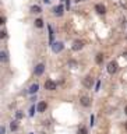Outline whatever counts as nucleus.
Masks as SVG:
<instances>
[{
  "label": "nucleus",
  "mask_w": 127,
  "mask_h": 134,
  "mask_svg": "<svg viewBox=\"0 0 127 134\" xmlns=\"http://www.w3.org/2000/svg\"><path fill=\"white\" fill-rule=\"evenodd\" d=\"M82 85H84L85 88H92V85H94V80H92V77L87 75V77L82 78Z\"/></svg>",
  "instance_id": "f257e3e1"
},
{
  "label": "nucleus",
  "mask_w": 127,
  "mask_h": 134,
  "mask_svg": "<svg viewBox=\"0 0 127 134\" xmlns=\"http://www.w3.org/2000/svg\"><path fill=\"white\" fill-rule=\"evenodd\" d=\"M117 71V63L116 62H109L108 63V73L109 74H115Z\"/></svg>",
  "instance_id": "f03ea898"
},
{
  "label": "nucleus",
  "mask_w": 127,
  "mask_h": 134,
  "mask_svg": "<svg viewBox=\"0 0 127 134\" xmlns=\"http://www.w3.org/2000/svg\"><path fill=\"white\" fill-rule=\"evenodd\" d=\"M56 82L52 81V80H46L45 81V89H48V91H55L56 89Z\"/></svg>",
  "instance_id": "7ed1b4c3"
},
{
  "label": "nucleus",
  "mask_w": 127,
  "mask_h": 134,
  "mask_svg": "<svg viewBox=\"0 0 127 134\" xmlns=\"http://www.w3.org/2000/svg\"><path fill=\"white\" fill-rule=\"evenodd\" d=\"M84 48V42L82 41H74L73 46H71V49L74 50V52H78V50H81Z\"/></svg>",
  "instance_id": "20e7f679"
},
{
  "label": "nucleus",
  "mask_w": 127,
  "mask_h": 134,
  "mask_svg": "<svg viewBox=\"0 0 127 134\" xmlns=\"http://www.w3.org/2000/svg\"><path fill=\"white\" fill-rule=\"evenodd\" d=\"M45 71V64L43 63H39L36 64L35 70H34V73H35V75H42V73Z\"/></svg>",
  "instance_id": "39448f33"
},
{
  "label": "nucleus",
  "mask_w": 127,
  "mask_h": 134,
  "mask_svg": "<svg viewBox=\"0 0 127 134\" xmlns=\"http://www.w3.org/2000/svg\"><path fill=\"white\" fill-rule=\"evenodd\" d=\"M63 48H64V45L62 42H55L52 45V49H53V52L55 53H59V52H62L63 50Z\"/></svg>",
  "instance_id": "423d86ee"
},
{
  "label": "nucleus",
  "mask_w": 127,
  "mask_h": 134,
  "mask_svg": "<svg viewBox=\"0 0 127 134\" xmlns=\"http://www.w3.org/2000/svg\"><path fill=\"white\" fill-rule=\"evenodd\" d=\"M80 103H81L82 106H85V108H88V106H91V99H89L88 96H81V98H80Z\"/></svg>",
  "instance_id": "0eeeda50"
},
{
  "label": "nucleus",
  "mask_w": 127,
  "mask_h": 134,
  "mask_svg": "<svg viewBox=\"0 0 127 134\" xmlns=\"http://www.w3.org/2000/svg\"><path fill=\"white\" fill-rule=\"evenodd\" d=\"M46 108H48V103L43 102V101H42V102H39V103H38V106H36V109H38V112H39V113H43V112L46 110Z\"/></svg>",
  "instance_id": "6e6552de"
},
{
  "label": "nucleus",
  "mask_w": 127,
  "mask_h": 134,
  "mask_svg": "<svg viewBox=\"0 0 127 134\" xmlns=\"http://www.w3.org/2000/svg\"><path fill=\"white\" fill-rule=\"evenodd\" d=\"M53 13H55V14L56 15H63V6H56V7L53 8Z\"/></svg>",
  "instance_id": "1a4fd4ad"
},
{
  "label": "nucleus",
  "mask_w": 127,
  "mask_h": 134,
  "mask_svg": "<svg viewBox=\"0 0 127 134\" xmlns=\"http://www.w3.org/2000/svg\"><path fill=\"white\" fill-rule=\"evenodd\" d=\"M95 10L98 11L99 14H105V13H106V8H105V6H103V4H96V6H95Z\"/></svg>",
  "instance_id": "9d476101"
},
{
  "label": "nucleus",
  "mask_w": 127,
  "mask_h": 134,
  "mask_svg": "<svg viewBox=\"0 0 127 134\" xmlns=\"http://www.w3.org/2000/svg\"><path fill=\"white\" fill-rule=\"evenodd\" d=\"M39 89V85L38 84H32L31 87H29V89H28V92L29 94H36V91Z\"/></svg>",
  "instance_id": "9b49d317"
},
{
  "label": "nucleus",
  "mask_w": 127,
  "mask_h": 134,
  "mask_svg": "<svg viewBox=\"0 0 127 134\" xmlns=\"http://www.w3.org/2000/svg\"><path fill=\"white\" fill-rule=\"evenodd\" d=\"M95 62H96L98 64H101V63L103 62V55H102V53H98V55H96V57H95Z\"/></svg>",
  "instance_id": "f8f14e48"
},
{
  "label": "nucleus",
  "mask_w": 127,
  "mask_h": 134,
  "mask_svg": "<svg viewBox=\"0 0 127 134\" xmlns=\"http://www.w3.org/2000/svg\"><path fill=\"white\" fill-rule=\"evenodd\" d=\"M77 134H88V130H87V127H80L77 131Z\"/></svg>",
  "instance_id": "ddd939ff"
},
{
  "label": "nucleus",
  "mask_w": 127,
  "mask_h": 134,
  "mask_svg": "<svg viewBox=\"0 0 127 134\" xmlns=\"http://www.w3.org/2000/svg\"><path fill=\"white\" fill-rule=\"evenodd\" d=\"M35 25L38 27V28H42V27H43V21L41 20V18H38V20H35Z\"/></svg>",
  "instance_id": "4468645a"
},
{
  "label": "nucleus",
  "mask_w": 127,
  "mask_h": 134,
  "mask_svg": "<svg viewBox=\"0 0 127 134\" xmlns=\"http://www.w3.org/2000/svg\"><path fill=\"white\" fill-rule=\"evenodd\" d=\"M31 11L32 13H41V7H39V6H32Z\"/></svg>",
  "instance_id": "2eb2a0df"
},
{
  "label": "nucleus",
  "mask_w": 127,
  "mask_h": 134,
  "mask_svg": "<svg viewBox=\"0 0 127 134\" xmlns=\"http://www.w3.org/2000/svg\"><path fill=\"white\" fill-rule=\"evenodd\" d=\"M10 129H11L13 131H15V130H17V129H18V126H17V122H13V123L10 124Z\"/></svg>",
  "instance_id": "dca6fc26"
},
{
  "label": "nucleus",
  "mask_w": 127,
  "mask_h": 134,
  "mask_svg": "<svg viewBox=\"0 0 127 134\" xmlns=\"http://www.w3.org/2000/svg\"><path fill=\"white\" fill-rule=\"evenodd\" d=\"M49 39H50V43L53 42V29L52 27H49Z\"/></svg>",
  "instance_id": "f3484780"
},
{
  "label": "nucleus",
  "mask_w": 127,
  "mask_h": 134,
  "mask_svg": "<svg viewBox=\"0 0 127 134\" xmlns=\"http://www.w3.org/2000/svg\"><path fill=\"white\" fill-rule=\"evenodd\" d=\"M1 59H3V62H7V55H6V52H1Z\"/></svg>",
  "instance_id": "a211bd4d"
},
{
  "label": "nucleus",
  "mask_w": 127,
  "mask_h": 134,
  "mask_svg": "<svg viewBox=\"0 0 127 134\" xmlns=\"http://www.w3.org/2000/svg\"><path fill=\"white\" fill-rule=\"evenodd\" d=\"M15 116H17V119H21V117H22V113L21 112H17V115H15Z\"/></svg>",
  "instance_id": "6ab92c4d"
},
{
  "label": "nucleus",
  "mask_w": 127,
  "mask_h": 134,
  "mask_svg": "<svg viewBox=\"0 0 127 134\" xmlns=\"http://www.w3.org/2000/svg\"><path fill=\"white\" fill-rule=\"evenodd\" d=\"M34 112H35V108L32 106V108H31V112H29V115H31V116H32V115H34Z\"/></svg>",
  "instance_id": "aec40b11"
},
{
  "label": "nucleus",
  "mask_w": 127,
  "mask_h": 134,
  "mask_svg": "<svg viewBox=\"0 0 127 134\" xmlns=\"http://www.w3.org/2000/svg\"><path fill=\"white\" fill-rule=\"evenodd\" d=\"M68 7H70V1L67 0V1H66V8H68Z\"/></svg>",
  "instance_id": "412c9836"
},
{
  "label": "nucleus",
  "mask_w": 127,
  "mask_h": 134,
  "mask_svg": "<svg viewBox=\"0 0 127 134\" xmlns=\"http://www.w3.org/2000/svg\"><path fill=\"white\" fill-rule=\"evenodd\" d=\"M0 133H1V134H4V133H6V129H4V127H1V130H0Z\"/></svg>",
  "instance_id": "4be33fe9"
},
{
  "label": "nucleus",
  "mask_w": 127,
  "mask_h": 134,
  "mask_svg": "<svg viewBox=\"0 0 127 134\" xmlns=\"http://www.w3.org/2000/svg\"><path fill=\"white\" fill-rule=\"evenodd\" d=\"M124 113H126V115H127V106H126V108H124Z\"/></svg>",
  "instance_id": "5701e85b"
},
{
  "label": "nucleus",
  "mask_w": 127,
  "mask_h": 134,
  "mask_svg": "<svg viewBox=\"0 0 127 134\" xmlns=\"http://www.w3.org/2000/svg\"><path fill=\"white\" fill-rule=\"evenodd\" d=\"M43 1H45V3H49V1H50V0H43Z\"/></svg>",
  "instance_id": "b1692460"
},
{
  "label": "nucleus",
  "mask_w": 127,
  "mask_h": 134,
  "mask_svg": "<svg viewBox=\"0 0 127 134\" xmlns=\"http://www.w3.org/2000/svg\"><path fill=\"white\" fill-rule=\"evenodd\" d=\"M124 127H126V130H127V122H126V123H124Z\"/></svg>",
  "instance_id": "393cba45"
},
{
  "label": "nucleus",
  "mask_w": 127,
  "mask_h": 134,
  "mask_svg": "<svg viewBox=\"0 0 127 134\" xmlns=\"http://www.w3.org/2000/svg\"><path fill=\"white\" fill-rule=\"evenodd\" d=\"M78 1H80V0H78Z\"/></svg>",
  "instance_id": "a878e982"
}]
</instances>
